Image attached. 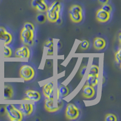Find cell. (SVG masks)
Segmentation results:
<instances>
[{"mask_svg":"<svg viewBox=\"0 0 121 121\" xmlns=\"http://www.w3.org/2000/svg\"><path fill=\"white\" fill-rule=\"evenodd\" d=\"M60 10V3L58 1L54 2L51 6L48 8L47 12V18L50 22H55L59 19V12Z\"/></svg>","mask_w":121,"mask_h":121,"instance_id":"6da1fadb","label":"cell"},{"mask_svg":"<svg viewBox=\"0 0 121 121\" xmlns=\"http://www.w3.org/2000/svg\"><path fill=\"white\" fill-rule=\"evenodd\" d=\"M5 111L9 117L12 121H21L22 119V114L19 110L12 104H7L5 107Z\"/></svg>","mask_w":121,"mask_h":121,"instance_id":"7a4b0ae2","label":"cell"},{"mask_svg":"<svg viewBox=\"0 0 121 121\" xmlns=\"http://www.w3.org/2000/svg\"><path fill=\"white\" fill-rule=\"evenodd\" d=\"M69 15L72 21L74 23H79L82 20V10L78 5H73L69 10Z\"/></svg>","mask_w":121,"mask_h":121,"instance_id":"3957f363","label":"cell"},{"mask_svg":"<svg viewBox=\"0 0 121 121\" xmlns=\"http://www.w3.org/2000/svg\"><path fill=\"white\" fill-rule=\"evenodd\" d=\"M61 102L59 100H56L54 98H46L44 103V107L48 112H56L61 107Z\"/></svg>","mask_w":121,"mask_h":121,"instance_id":"277c9868","label":"cell"},{"mask_svg":"<svg viewBox=\"0 0 121 121\" xmlns=\"http://www.w3.org/2000/svg\"><path fill=\"white\" fill-rule=\"evenodd\" d=\"M20 76L25 81H30L35 76V71L32 67L28 65H22L19 70Z\"/></svg>","mask_w":121,"mask_h":121,"instance_id":"5b68a950","label":"cell"},{"mask_svg":"<svg viewBox=\"0 0 121 121\" xmlns=\"http://www.w3.org/2000/svg\"><path fill=\"white\" fill-rule=\"evenodd\" d=\"M20 36L22 41L26 45H32L33 44V32L27 29H23L21 30Z\"/></svg>","mask_w":121,"mask_h":121,"instance_id":"8992f818","label":"cell"},{"mask_svg":"<svg viewBox=\"0 0 121 121\" xmlns=\"http://www.w3.org/2000/svg\"><path fill=\"white\" fill-rule=\"evenodd\" d=\"M65 116L69 120L76 119L79 116V111L74 105L69 104L67 106L65 110Z\"/></svg>","mask_w":121,"mask_h":121,"instance_id":"52a82bcc","label":"cell"},{"mask_svg":"<svg viewBox=\"0 0 121 121\" xmlns=\"http://www.w3.org/2000/svg\"><path fill=\"white\" fill-rule=\"evenodd\" d=\"M12 40V36L7 32L4 27H0V43L3 42L4 45L10 44Z\"/></svg>","mask_w":121,"mask_h":121,"instance_id":"ba28073f","label":"cell"},{"mask_svg":"<svg viewBox=\"0 0 121 121\" xmlns=\"http://www.w3.org/2000/svg\"><path fill=\"white\" fill-rule=\"evenodd\" d=\"M41 99V95L37 91L29 90L26 92L25 98L23 100H32V101H38Z\"/></svg>","mask_w":121,"mask_h":121,"instance_id":"9c48e42d","label":"cell"},{"mask_svg":"<svg viewBox=\"0 0 121 121\" xmlns=\"http://www.w3.org/2000/svg\"><path fill=\"white\" fill-rule=\"evenodd\" d=\"M110 13L107 12L101 9L98 10L96 15V18L97 21L100 22H107L110 19Z\"/></svg>","mask_w":121,"mask_h":121,"instance_id":"30bf717a","label":"cell"},{"mask_svg":"<svg viewBox=\"0 0 121 121\" xmlns=\"http://www.w3.org/2000/svg\"><path fill=\"white\" fill-rule=\"evenodd\" d=\"M15 56L20 58H28L30 56V50L27 46L24 45L18 48L15 52Z\"/></svg>","mask_w":121,"mask_h":121,"instance_id":"8fae6325","label":"cell"},{"mask_svg":"<svg viewBox=\"0 0 121 121\" xmlns=\"http://www.w3.org/2000/svg\"><path fill=\"white\" fill-rule=\"evenodd\" d=\"M54 83L53 82H50L45 84L43 87V93L45 96L47 98H53L54 96L53 92Z\"/></svg>","mask_w":121,"mask_h":121,"instance_id":"7c38bea8","label":"cell"},{"mask_svg":"<svg viewBox=\"0 0 121 121\" xmlns=\"http://www.w3.org/2000/svg\"><path fill=\"white\" fill-rule=\"evenodd\" d=\"M19 111L22 115L29 116L32 114L33 110V105L30 104H24L19 105Z\"/></svg>","mask_w":121,"mask_h":121,"instance_id":"4fadbf2b","label":"cell"},{"mask_svg":"<svg viewBox=\"0 0 121 121\" xmlns=\"http://www.w3.org/2000/svg\"><path fill=\"white\" fill-rule=\"evenodd\" d=\"M95 94V90L94 87L90 85H84L82 90L83 96L85 98H91L94 96Z\"/></svg>","mask_w":121,"mask_h":121,"instance_id":"5bb4252c","label":"cell"},{"mask_svg":"<svg viewBox=\"0 0 121 121\" xmlns=\"http://www.w3.org/2000/svg\"><path fill=\"white\" fill-rule=\"evenodd\" d=\"M106 45V42L103 38H96L93 41V46L95 49L100 50L105 48Z\"/></svg>","mask_w":121,"mask_h":121,"instance_id":"9a60e30c","label":"cell"},{"mask_svg":"<svg viewBox=\"0 0 121 121\" xmlns=\"http://www.w3.org/2000/svg\"><path fill=\"white\" fill-rule=\"evenodd\" d=\"M98 83V76L94 74H88V78L87 79L86 84L92 87H95Z\"/></svg>","mask_w":121,"mask_h":121,"instance_id":"2e32d148","label":"cell"},{"mask_svg":"<svg viewBox=\"0 0 121 121\" xmlns=\"http://www.w3.org/2000/svg\"><path fill=\"white\" fill-rule=\"evenodd\" d=\"M13 90L9 85H5L3 91V98L4 99H10L13 96Z\"/></svg>","mask_w":121,"mask_h":121,"instance_id":"e0dca14e","label":"cell"},{"mask_svg":"<svg viewBox=\"0 0 121 121\" xmlns=\"http://www.w3.org/2000/svg\"><path fill=\"white\" fill-rule=\"evenodd\" d=\"M69 93V90L67 87L64 85H60L58 89V95L60 98L67 96Z\"/></svg>","mask_w":121,"mask_h":121,"instance_id":"ac0fdd59","label":"cell"},{"mask_svg":"<svg viewBox=\"0 0 121 121\" xmlns=\"http://www.w3.org/2000/svg\"><path fill=\"white\" fill-rule=\"evenodd\" d=\"M48 8V7L47 4L45 3L44 1H43L41 2L39 4H38L35 9H36L38 11L40 12H45L47 11Z\"/></svg>","mask_w":121,"mask_h":121,"instance_id":"d6986e66","label":"cell"},{"mask_svg":"<svg viewBox=\"0 0 121 121\" xmlns=\"http://www.w3.org/2000/svg\"><path fill=\"white\" fill-rule=\"evenodd\" d=\"M12 52V50L10 48L4 45V47L3 48V55L5 58H9V57L11 56Z\"/></svg>","mask_w":121,"mask_h":121,"instance_id":"ffe728a7","label":"cell"},{"mask_svg":"<svg viewBox=\"0 0 121 121\" xmlns=\"http://www.w3.org/2000/svg\"><path fill=\"white\" fill-rule=\"evenodd\" d=\"M46 20H47V17L45 15H44V14L40 13L36 16V21L39 23H44V22H45Z\"/></svg>","mask_w":121,"mask_h":121,"instance_id":"44dd1931","label":"cell"},{"mask_svg":"<svg viewBox=\"0 0 121 121\" xmlns=\"http://www.w3.org/2000/svg\"><path fill=\"white\" fill-rule=\"evenodd\" d=\"M89 74H94V75L98 76L99 74V67L96 65H93L90 67Z\"/></svg>","mask_w":121,"mask_h":121,"instance_id":"7402d4cb","label":"cell"},{"mask_svg":"<svg viewBox=\"0 0 121 121\" xmlns=\"http://www.w3.org/2000/svg\"><path fill=\"white\" fill-rule=\"evenodd\" d=\"M105 121H116L117 117L113 114H107L105 117Z\"/></svg>","mask_w":121,"mask_h":121,"instance_id":"603a6c76","label":"cell"},{"mask_svg":"<svg viewBox=\"0 0 121 121\" xmlns=\"http://www.w3.org/2000/svg\"><path fill=\"white\" fill-rule=\"evenodd\" d=\"M89 42L87 40H83L81 43H80V47L82 50H86L89 47Z\"/></svg>","mask_w":121,"mask_h":121,"instance_id":"cb8c5ba5","label":"cell"},{"mask_svg":"<svg viewBox=\"0 0 121 121\" xmlns=\"http://www.w3.org/2000/svg\"><path fill=\"white\" fill-rule=\"evenodd\" d=\"M24 28L27 30H30V31H34V29H35V27L33 26V24L31 22H26L24 25Z\"/></svg>","mask_w":121,"mask_h":121,"instance_id":"d4e9b609","label":"cell"},{"mask_svg":"<svg viewBox=\"0 0 121 121\" xmlns=\"http://www.w3.org/2000/svg\"><path fill=\"white\" fill-rule=\"evenodd\" d=\"M101 9H102L103 10H104V11L110 13V12L112 11V6L108 4H103L102 6V8H101Z\"/></svg>","mask_w":121,"mask_h":121,"instance_id":"484cf974","label":"cell"},{"mask_svg":"<svg viewBox=\"0 0 121 121\" xmlns=\"http://www.w3.org/2000/svg\"><path fill=\"white\" fill-rule=\"evenodd\" d=\"M121 50L119 49L115 54V59L118 64H121Z\"/></svg>","mask_w":121,"mask_h":121,"instance_id":"4316f807","label":"cell"},{"mask_svg":"<svg viewBox=\"0 0 121 121\" xmlns=\"http://www.w3.org/2000/svg\"><path fill=\"white\" fill-rule=\"evenodd\" d=\"M44 0H32V6L33 8L35 9L36 8V6H37L38 4H39L41 2L43 1Z\"/></svg>","mask_w":121,"mask_h":121,"instance_id":"83f0119b","label":"cell"},{"mask_svg":"<svg viewBox=\"0 0 121 121\" xmlns=\"http://www.w3.org/2000/svg\"><path fill=\"white\" fill-rule=\"evenodd\" d=\"M87 70V66H84L81 69V70H80V75L81 77H83L85 74V72Z\"/></svg>","mask_w":121,"mask_h":121,"instance_id":"f1b7e54d","label":"cell"},{"mask_svg":"<svg viewBox=\"0 0 121 121\" xmlns=\"http://www.w3.org/2000/svg\"><path fill=\"white\" fill-rule=\"evenodd\" d=\"M53 53V45H52L50 47L47 48V55H52Z\"/></svg>","mask_w":121,"mask_h":121,"instance_id":"f546056e","label":"cell"},{"mask_svg":"<svg viewBox=\"0 0 121 121\" xmlns=\"http://www.w3.org/2000/svg\"><path fill=\"white\" fill-rule=\"evenodd\" d=\"M52 45H53V43L52 40L51 39L45 43V45H44V47H46V48H48V47H50V46H52Z\"/></svg>","mask_w":121,"mask_h":121,"instance_id":"4dcf8cb0","label":"cell"},{"mask_svg":"<svg viewBox=\"0 0 121 121\" xmlns=\"http://www.w3.org/2000/svg\"><path fill=\"white\" fill-rule=\"evenodd\" d=\"M109 0H98V2H99L100 4H101L102 5L105 4H107Z\"/></svg>","mask_w":121,"mask_h":121,"instance_id":"1f68e13d","label":"cell"},{"mask_svg":"<svg viewBox=\"0 0 121 121\" xmlns=\"http://www.w3.org/2000/svg\"><path fill=\"white\" fill-rule=\"evenodd\" d=\"M0 95H1V89H0Z\"/></svg>","mask_w":121,"mask_h":121,"instance_id":"d6a6232c","label":"cell"}]
</instances>
